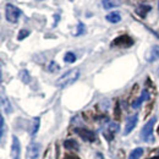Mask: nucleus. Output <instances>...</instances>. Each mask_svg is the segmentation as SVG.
<instances>
[{
    "label": "nucleus",
    "instance_id": "39448f33",
    "mask_svg": "<svg viewBox=\"0 0 159 159\" xmlns=\"http://www.w3.org/2000/svg\"><path fill=\"white\" fill-rule=\"evenodd\" d=\"M74 132L77 134L80 137L87 142H94L96 141V134L91 130H87L84 127H75L74 129Z\"/></svg>",
    "mask_w": 159,
    "mask_h": 159
},
{
    "label": "nucleus",
    "instance_id": "cd10ccee",
    "mask_svg": "<svg viewBox=\"0 0 159 159\" xmlns=\"http://www.w3.org/2000/svg\"><path fill=\"white\" fill-rule=\"evenodd\" d=\"M158 132H159V127H158Z\"/></svg>",
    "mask_w": 159,
    "mask_h": 159
},
{
    "label": "nucleus",
    "instance_id": "1a4fd4ad",
    "mask_svg": "<svg viewBox=\"0 0 159 159\" xmlns=\"http://www.w3.org/2000/svg\"><path fill=\"white\" fill-rule=\"evenodd\" d=\"M146 60L147 62H153L156 60H159V45H153L148 49V52L146 53Z\"/></svg>",
    "mask_w": 159,
    "mask_h": 159
},
{
    "label": "nucleus",
    "instance_id": "a878e982",
    "mask_svg": "<svg viewBox=\"0 0 159 159\" xmlns=\"http://www.w3.org/2000/svg\"><path fill=\"white\" fill-rule=\"evenodd\" d=\"M65 159H80V158H77L76 156H67V157H65Z\"/></svg>",
    "mask_w": 159,
    "mask_h": 159
},
{
    "label": "nucleus",
    "instance_id": "20e7f679",
    "mask_svg": "<svg viewBox=\"0 0 159 159\" xmlns=\"http://www.w3.org/2000/svg\"><path fill=\"white\" fill-rule=\"evenodd\" d=\"M134 39L127 36V34H121L119 37H116L115 39L111 42V47H120V48H130L134 45Z\"/></svg>",
    "mask_w": 159,
    "mask_h": 159
},
{
    "label": "nucleus",
    "instance_id": "9d476101",
    "mask_svg": "<svg viewBox=\"0 0 159 159\" xmlns=\"http://www.w3.org/2000/svg\"><path fill=\"white\" fill-rule=\"evenodd\" d=\"M148 99H149V92H148L147 89H144V91H142V93H141V96H139V98L132 102L131 107H132L134 109H137V108L141 107V104H142L143 102H146V100H148Z\"/></svg>",
    "mask_w": 159,
    "mask_h": 159
},
{
    "label": "nucleus",
    "instance_id": "f03ea898",
    "mask_svg": "<svg viewBox=\"0 0 159 159\" xmlns=\"http://www.w3.org/2000/svg\"><path fill=\"white\" fill-rule=\"evenodd\" d=\"M156 121H157V118L156 116H152L151 119L143 125V127L141 130V137H142L143 141H146V142H154L153 127H154Z\"/></svg>",
    "mask_w": 159,
    "mask_h": 159
},
{
    "label": "nucleus",
    "instance_id": "5701e85b",
    "mask_svg": "<svg viewBox=\"0 0 159 159\" xmlns=\"http://www.w3.org/2000/svg\"><path fill=\"white\" fill-rule=\"evenodd\" d=\"M48 69H49V71H50V72H55V71L60 70V66L55 62V61H50V64H49Z\"/></svg>",
    "mask_w": 159,
    "mask_h": 159
},
{
    "label": "nucleus",
    "instance_id": "c85d7f7f",
    "mask_svg": "<svg viewBox=\"0 0 159 159\" xmlns=\"http://www.w3.org/2000/svg\"><path fill=\"white\" fill-rule=\"evenodd\" d=\"M38 1H42V0H38Z\"/></svg>",
    "mask_w": 159,
    "mask_h": 159
},
{
    "label": "nucleus",
    "instance_id": "393cba45",
    "mask_svg": "<svg viewBox=\"0 0 159 159\" xmlns=\"http://www.w3.org/2000/svg\"><path fill=\"white\" fill-rule=\"evenodd\" d=\"M148 159H159V149H158V152H157V153H154L151 158H148Z\"/></svg>",
    "mask_w": 159,
    "mask_h": 159
},
{
    "label": "nucleus",
    "instance_id": "dca6fc26",
    "mask_svg": "<svg viewBox=\"0 0 159 159\" xmlns=\"http://www.w3.org/2000/svg\"><path fill=\"white\" fill-rule=\"evenodd\" d=\"M102 5L104 9L109 10L113 7H116L120 5V0H102Z\"/></svg>",
    "mask_w": 159,
    "mask_h": 159
},
{
    "label": "nucleus",
    "instance_id": "412c9836",
    "mask_svg": "<svg viewBox=\"0 0 159 159\" xmlns=\"http://www.w3.org/2000/svg\"><path fill=\"white\" fill-rule=\"evenodd\" d=\"M86 32V27H84V23H82V22H79L77 23V32L75 33L76 36H81V34H83Z\"/></svg>",
    "mask_w": 159,
    "mask_h": 159
},
{
    "label": "nucleus",
    "instance_id": "a211bd4d",
    "mask_svg": "<svg viewBox=\"0 0 159 159\" xmlns=\"http://www.w3.org/2000/svg\"><path fill=\"white\" fill-rule=\"evenodd\" d=\"M143 152H144V151H143V148L139 147V148L134 149V151L130 153V156H129V159H139L141 157H142Z\"/></svg>",
    "mask_w": 159,
    "mask_h": 159
},
{
    "label": "nucleus",
    "instance_id": "f3484780",
    "mask_svg": "<svg viewBox=\"0 0 159 159\" xmlns=\"http://www.w3.org/2000/svg\"><path fill=\"white\" fill-rule=\"evenodd\" d=\"M39 126H40V118H34L33 120V125H32V129H31V137L34 139V136L37 135L38 130H39Z\"/></svg>",
    "mask_w": 159,
    "mask_h": 159
},
{
    "label": "nucleus",
    "instance_id": "6e6552de",
    "mask_svg": "<svg viewBox=\"0 0 159 159\" xmlns=\"http://www.w3.org/2000/svg\"><path fill=\"white\" fill-rule=\"evenodd\" d=\"M137 121H139V115L137 114H134L131 116H129L126 119V124H125V129H124V135H129L137 125Z\"/></svg>",
    "mask_w": 159,
    "mask_h": 159
},
{
    "label": "nucleus",
    "instance_id": "ddd939ff",
    "mask_svg": "<svg viewBox=\"0 0 159 159\" xmlns=\"http://www.w3.org/2000/svg\"><path fill=\"white\" fill-rule=\"evenodd\" d=\"M1 103H2V107H4L5 111L7 114H10L12 111V107H11L10 102L7 99V97H5V94H4V88H1Z\"/></svg>",
    "mask_w": 159,
    "mask_h": 159
},
{
    "label": "nucleus",
    "instance_id": "b1692460",
    "mask_svg": "<svg viewBox=\"0 0 159 159\" xmlns=\"http://www.w3.org/2000/svg\"><path fill=\"white\" fill-rule=\"evenodd\" d=\"M5 120L2 116H0V136H1V139L5 136Z\"/></svg>",
    "mask_w": 159,
    "mask_h": 159
},
{
    "label": "nucleus",
    "instance_id": "f8f14e48",
    "mask_svg": "<svg viewBox=\"0 0 159 159\" xmlns=\"http://www.w3.org/2000/svg\"><path fill=\"white\" fill-rule=\"evenodd\" d=\"M119 130V125L118 124H115V122H110V124H108V130H105L104 132H103V135L107 137V139H109V134H110V136H111V139L114 137V135H115V132Z\"/></svg>",
    "mask_w": 159,
    "mask_h": 159
},
{
    "label": "nucleus",
    "instance_id": "9b49d317",
    "mask_svg": "<svg viewBox=\"0 0 159 159\" xmlns=\"http://www.w3.org/2000/svg\"><path fill=\"white\" fill-rule=\"evenodd\" d=\"M152 10V6L151 5H147V4H139V6L136 7V14L139 15V17H146V15Z\"/></svg>",
    "mask_w": 159,
    "mask_h": 159
},
{
    "label": "nucleus",
    "instance_id": "6ab92c4d",
    "mask_svg": "<svg viewBox=\"0 0 159 159\" xmlns=\"http://www.w3.org/2000/svg\"><path fill=\"white\" fill-rule=\"evenodd\" d=\"M20 79L23 83H30L31 81V76H30V72L27 70H22L20 72Z\"/></svg>",
    "mask_w": 159,
    "mask_h": 159
},
{
    "label": "nucleus",
    "instance_id": "7ed1b4c3",
    "mask_svg": "<svg viewBox=\"0 0 159 159\" xmlns=\"http://www.w3.org/2000/svg\"><path fill=\"white\" fill-rule=\"evenodd\" d=\"M21 15H22V11L17 6H15L12 4H6L5 5V17L10 23H16Z\"/></svg>",
    "mask_w": 159,
    "mask_h": 159
},
{
    "label": "nucleus",
    "instance_id": "f257e3e1",
    "mask_svg": "<svg viewBox=\"0 0 159 159\" xmlns=\"http://www.w3.org/2000/svg\"><path fill=\"white\" fill-rule=\"evenodd\" d=\"M80 77V70L79 69H72L69 70L67 72H65L62 76H60L59 79L55 81V86L59 88H65L70 84H72L75 81H77Z\"/></svg>",
    "mask_w": 159,
    "mask_h": 159
},
{
    "label": "nucleus",
    "instance_id": "2eb2a0df",
    "mask_svg": "<svg viewBox=\"0 0 159 159\" xmlns=\"http://www.w3.org/2000/svg\"><path fill=\"white\" fill-rule=\"evenodd\" d=\"M64 147L66 149H70V151H79L80 146L79 143L75 141V139H67L64 142Z\"/></svg>",
    "mask_w": 159,
    "mask_h": 159
},
{
    "label": "nucleus",
    "instance_id": "bb28decb",
    "mask_svg": "<svg viewBox=\"0 0 159 159\" xmlns=\"http://www.w3.org/2000/svg\"><path fill=\"white\" fill-rule=\"evenodd\" d=\"M157 75H158V77H159V67H158V70H157Z\"/></svg>",
    "mask_w": 159,
    "mask_h": 159
},
{
    "label": "nucleus",
    "instance_id": "4468645a",
    "mask_svg": "<svg viewBox=\"0 0 159 159\" xmlns=\"http://www.w3.org/2000/svg\"><path fill=\"white\" fill-rule=\"evenodd\" d=\"M105 20L110 23H118L121 21V16H120V12L118 11H114V12H110L105 16Z\"/></svg>",
    "mask_w": 159,
    "mask_h": 159
},
{
    "label": "nucleus",
    "instance_id": "0eeeda50",
    "mask_svg": "<svg viewBox=\"0 0 159 159\" xmlns=\"http://www.w3.org/2000/svg\"><path fill=\"white\" fill-rule=\"evenodd\" d=\"M11 158L12 159H21V143L20 139L15 135L12 136V143H11Z\"/></svg>",
    "mask_w": 159,
    "mask_h": 159
},
{
    "label": "nucleus",
    "instance_id": "aec40b11",
    "mask_svg": "<svg viewBox=\"0 0 159 159\" xmlns=\"http://www.w3.org/2000/svg\"><path fill=\"white\" fill-rule=\"evenodd\" d=\"M64 61H65V62H69V64L75 62V61H76V55H75V53L67 52V53L65 54V57H64Z\"/></svg>",
    "mask_w": 159,
    "mask_h": 159
},
{
    "label": "nucleus",
    "instance_id": "423d86ee",
    "mask_svg": "<svg viewBox=\"0 0 159 159\" xmlns=\"http://www.w3.org/2000/svg\"><path fill=\"white\" fill-rule=\"evenodd\" d=\"M40 153V144L37 142H31L27 147L26 159H37Z\"/></svg>",
    "mask_w": 159,
    "mask_h": 159
},
{
    "label": "nucleus",
    "instance_id": "4be33fe9",
    "mask_svg": "<svg viewBox=\"0 0 159 159\" xmlns=\"http://www.w3.org/2000/svg\"><path fill=\"white\" fill-rule=\"evenodd\" d=\"M30 36V31L28 30H21L20 31V33H19V36H17V39L19 40H23L26 37H28Z\"/></svg>",
    "mask_w": 159,
    "mask_h": 159
}]
</instances>
